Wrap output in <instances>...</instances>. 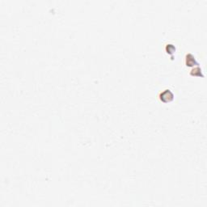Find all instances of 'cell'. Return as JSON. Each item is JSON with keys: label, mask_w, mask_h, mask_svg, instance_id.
I'll use <instances>...</instances> for the list:
<instances>
[{"label": "cell", "mask_w": 207, "mask_h": 207, "mask_svg": "<svg viewBox=\"0 0 207 207\" xmlns=\"http://www.w3.org/2000/svg\"><path fill=\"white\" fill-rule=\"evenodd\" d=\"M174 97L175 96H174L173 92L170 89H165L159 93V99L164 103L171 102L174 100Z\"/></svg>", "instance_id": "6da1fadb"}, {"label": "cell", "mask_w": 207, "mask_h": 207, "mask_svg": "<svg viewBox=\"0 0 207 207\" xmlns=\"http://www.w3.org/2000/svg\"><path fill=\"white\" fill-rule=\"evenodd\" d=\"M185 62H186L187 67H194V66H198L199 65V63L197 62V59L195 58V57L190 53L186 54Z\"/></svg>", "instance_id": "7a4b0ae2"}, {"label": "cell", "mask_w": 207, "mask_h": 207, "mask_svg": "<svg viewBox=\"0 0 207 207\" xmlns=\"http://www.w3.org/2000/svg\"><path fill=\"white\" fill-rule=\"evenodd\" d=\"M190 74L193 76H198V77H204V74H202V69L199 67H195L194 69H193L190 72Z\"/></svg>", "instance_id": "3957f363"}, {"label": "cell", "mask_w": 207, "mask_h": 207, "mask_svg": "<svg viewBox=\"0 0 207 207\" xmlns=\"http://www.w3.org/2000/svg\"><path fill=\"white\" fill-rule=\"evenodd\" d=\"M165 49H166L167 53L169 54H173L174 52L176 51V47L172 44H168Z\"/></svg>", "instance_id": "277c9868"}]
</instances>
